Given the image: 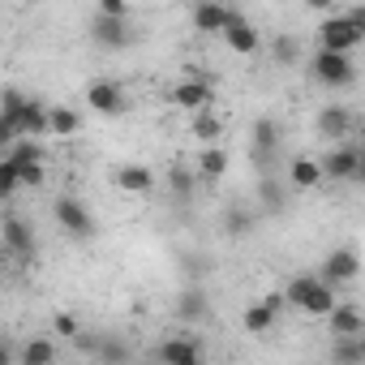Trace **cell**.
<instances>
[{"mask_svg":"<svg viewBox=\"0 0 365 365\" xmlns=\"http://www.w3.org/2000/svg\"><path fill=\"white\" fill-rule=\"evenodd\" d=\"M284 292H288L292 309H305V314H318V318H327L339 305L335 301V284H327L322 275H292Z\"/></svg>","mask_w":365,"mask_h":365,"instance_id":"1","label":"cell"},{"mask_svg":"<svg viewBox=\"0 0 365 365\" xmlns=\"http://www.w3.org/2000/svg\"><path fill=\"white\" fill-rule=\"evenodd\" d=\"M309 73H314V82H322V86H352V82H356L352 56H348V52H335V48H322V43L309 52Z\"/></svg>","mask_w":365,"mask_h":365,"instance_id":"2","label":"cell"},{"mask_svg":"<svg viewBox=\"0 0 365 365\" xmlns=\"http://www.w3.org/2000/svg\"><path fill=\"white\" fill-rule=\"evenodd\" d=\"M52 215H56V224H61L73 241H91V237H95V215H91L73 194H61V198L52 202Z\"/></svg>","mask_w":365,"mask_h":365,"instance_id":"3","label":"cell"},{"mask_svg":"<svg viewBox=\"0 0 365 365\" xmlns=\"http://www.w3.org/2000/svg\"><path fill=\"white\" fill-rule=\"evenodd\" d=\"M318 43H322V48H335V52H352V48L365 43V35H361V26H356L348 14H339V18L318 22Z\"/></svg>","mask_w":365,"mask_h":365,"instance_id":"4","label":"cell"},{"mask_svg":"<svg viewBox=\"0 0 365 365\" xmlns=\"http://www.w3.org/2000/svg\"><path fill=\"white\" fill-rule=\"evenodd\" d=\"M361 155H365V146H361V142L352 146V142L344 138L331 155H322V168H327L331 180H361Z\"/></svg>","mask_w":365,"mask_h":365,"instance_id":"5","label":"cell"},{"mask_svg":"<svg viewBox=\"0 0 365 365\" xmlns=\"http://www.w3.org/2000/svg\"><path fill=\"white\" fill-rule=\"evenodd\" d=\"M168 99H172L176 108H185V112H202V108L215 103V86H211L207 78H190V82H176V86L168 91Z\"/></svg>","mask_w":365,"mask_h":365,"instance_id":"6","label":"cell"},{"mask_svg":"<svg viewBox=\"0 0 365 365\" xmlns=\"http://www.w3.org/2000/svg\"><path fill=\"white\" fill-rule=\"evenodd\" d=\"M91 39H95L99 48H129L138 35H133L129 18H112V14H99V18L91 22Z\"/></svg>","mask_w":365,"mask_h":365,"instance_id":"7","label":"cell"},{"mask_svg":"<svg viewBox=\"0 0 365 365\" xmlns=\"http://www.w3.org/2000/svg\"><path fill=\"white\" fill-rule=\"evenodd\" d=\"M86 103H91L99 116H120V112L129 108V99H125V91H120V82H112V78L91 82V86H86Z\"/></svg>","mask_w":365,"mask_h":365,"instance_id":"8","label":"cell"},{"mask_svg":"<svg viewBox=\"0 0 365 365\" xmlns=\"http://www.w3.org/2000/svg\"><path fill=\"white\" fill-rule=\"evenodd\" d=\"M327 284H348V279H356L361 275V254L356 250H348V245H335L327 258H322V271H318Z\"/></svg>","mask_w":365,"mask_h":365,"instance_id":"9","label":"cell"},{"mask_svg":"<svg viewBox=\"0 0 365 365\" xmlns=\"http://www.w3.org/2000/svg\"><path fill=\"white\" fill-rule=\"evenodd\" d=\"M0 237H5V250H9L14 258H22V262H31V258L39 254V245H35V232H31V228H26L18 215H9V220H5Z\"/></svg>","mask_w":365,"mask_h":365,"instance_id":"10","label":"cell"},{"mask_svg":"<svg viewBox=\"0 0 365 365\" xmlns=\"http://www.w3.org/2000/svg\"><path fill=\"white\" fill-rule=\"evenodd\" d=\"M352 125H356V116H352V108H344V103H327V108L318 112V133L331 138V142H344V138L352 133Z\"/></svg>","mask_w":365,"mask_h":365,"instance_id":"11","label":"cell"},{"mask_svg":"<svg viewBox=\"0 0 365 365\" xmlns=\"http://www.w3.org/2000/svg\"><path fill=\"white\" fill-rule=\"evenodd\" d=\"M112 180H116V190H120V194H133V198L155 194V176H150V168H142V163H120Z\"/></svg>","mask_w":365,"mask_h":365,"instance_id":"12","label":"cell"},{"mask_svg":"<svg viewBox=\"0 0 365 365\" xmlns=\"http://www.w3.org/2000/svg\"><path fill=\"white\" fill-rule=\"evenodd\" d=\"M224 43H228L237 56H254V52L262 48V39H258L254 22H245L241 14H232V22H228V31H224Z\"/></svg>","mask_w":365,"mask_h":365,"instance_id":"13","label":"cell"},{"mask_svg":"<svg viewBox=\"0 0 365 365\" xmlns=\"http://www.w3.org/2000/svg\"><path fill=\"white\" fill-rule=\"evenodd\" d=\"M228 22H232V9L220 5V0H202V5L194 9V26H198L202 35H224Z\"/></svg>","mask_w":365,"mask_h":365,"instance_id":"14","label":"cell"},{"mask_svg":"<svg viewBox=\"0 0 365 365\" xmlns=\"http://www.w3.org/2000/svg\"><path fill=\"white\" fill-rule=\"evenodd\" d=\"M52 133V108H43L39 99H31L18 116V138H43Z\"/></svg>","mask_w":365,"mask_h":365,"instance_id":"15","label":"cell"},{"mask_svg":"<svg viewBox=\"0 0 365 365\" xmlns=\"http://www.w3.org/2000/svg\"><path fill=\"white\" fill-rule=\"evenodd\" d=\"M155 356H159V361H172V365H198V361H202V348H198L194 339L172 335V339H163V344L155 348Z\"/></svg>","mask_w":365,"mask_h":365,"instance_id":"16","label":"cell"},{"mask_svg":"<svg viewBox=\"0 0 365 365\" xmlns=\"http://www.w3.org/2000/svg\"><path fill=\"white\" fill-rule=\"evenodd\" d=\"M327 176V168H322V159H309V155H301V159H292V168H288V180L297 190H314L318 180Z\"/></svg>","mask_w":365,"mask_h":365,"instance_id":"17","label":"cell"},{"mask_svg":"<svg viewBox=\"0 0 365 365\" xmlns=\"http://www.w3.org/2000/svg\"><path fill=\"white\" fill-rule=\"evenodd\" d=\"M176 314L185 318V322H202V318H211V301H207V292L185 288V292L176 297Z\"/></svg>","mask_w":365,"mask_h":365,"instance_id":"18","label":"cell"},{"mask_svg":"<svg viewBox=\"0 0 365 365\" xmlns=\"http://www.w3.org/2000/svg\"><path fill=\"white\" fill-rule=\"evenodd\" d=\"M327 322H331V335H361L365 331V314L352 309V305H335L327 314Z\"/></svg>","mask_w":365,"mask_h":365,"instance_id":"19","label":"cell"},{"mask_svg":"<svg viewBox=\"0 0 365 365\" xmlns=\"http://www.w3.org/2000/svg\"><path fill=\"white\" fill-rule=\"evenodd\" d=\"M275 322H279V314H275L271 305H262V301H254V305L241 314V327H245L250 335H267V331H275Z\"/></svg>","mask_w":365,"mask_h":365,"instance_id":"20","label":"cell"},{"mask_svg":"<svg viewBox=\"0 0 365 365\" xmlns=\"http://www.w3.org/2000/svg\"><path fill=\"white\" fill-rule=\"evenodd\" d=\"M275 150H279V129H275V120H271V116L254 120V155H258V159H271Z\"/></svg>","mask_w":365,"mask_h":365,"instance_id":"21","label":"cell"},{"mask_svg":"<svg viewBox=\"0 0 365 365\" xmlns=\"http://www.w3.org/2000/svg\"><path fill=\"white\" fill-rule=\"evenodd\" d=\"M224 172H228V150L215 146V142L202 146V155H198V176H202V180H220Z\"/></svg>","mask_w":365,"mask_h":365,"instance_id":"22","label":"cell"},{"mask_svg":"<svg viewBox=\"0 0 365 365\" xmlns=\"http://www.w3.org/2000/svg\"><path fill=\"white\" fill-rule=\"evenodd\" d=\"M190 133H194L202 146H211V142H220V133H224V120H220L211 108H202V112H194V125H190Z\"/></svg>","mask_w":365,"mask_h":365,"instance_id":"23","label":"cell"},{"mask_svg":"<svg viewBox=\"0 0 365 365\" xmlns=\"http://www.w3.org/2000/svg\"><path fill=\"white\" fill-rule=\"evenodd\" d=\"M22 185H26V180H22V168L5 155V159H0V198H14Z\"/></svg>","mask_w":365,"mask_h":365,"instance_id":"24","label":"cell"},{"mask_svg":"<svg viewBox=\"0 0 365 365\" xmlns=\"http://www.w3.org/2000/svg\"><path fill=\"white\" fill-rule=\"evenodd\" d=\"M168 190L185 202V198H194V172L185 168V163H172V172H168Z\"/></svg>","mask_w":365,"mask_h":365,"instance_id":"25","label":"cell"},{"mask_svg":"<svg viewBox=\"0 0 365 365\" xmlns=\"http://www.w3.org/2000/svg\"><path fill=\"white\" fill-rule=\"evenodd\" d=\"M78 129H82V112H73V108H52V133L73 138Z\"/></svg>","mask_w":365,"mask_h":365,"instance_id":"26","label":"cell"},{"mask_svg":"<svg viewBox=\"0 0 365 365\" xmlns=\"http://www.w3.org/2000/svg\"><path fill=\"white\" fill-rule=\"evenodd\" d=\"M52 361H56V348L48 339H31L22 348V365H52Z\"/></svg>","mask_w":365,"mask_h":365,"instance_id":"27","label":"cell"},{"mask_svg":"<svg viewBox=\"0 0 365 365\" xmlns=\"http://www.w3.org/2000/svg\"><path fill=\"white\" fill-rule=\"evenodd\" d=\"M271 56H275L279 65H297V61H301V43H297L292 35H275V43H271Z\"/></svg>","mask_w":365,"mask_h":365,"instance_id":"28","label":"cell"},{"mask_svg":"<svg viewBox=\"0 0 365 365\" xmlns=\"http://www.w3.org/2000/svg\"><path fill=\"white\" fill-rule=\"evenodd\" d=\"M331 356H335V361H365V352H361V335H335Z\"/></svg>","mask_w":365,"mask_h":365,"instance_id":"29","label":"cell"},{"mask_svg":"<svg viewBox=\"0 0 365 365\" xmlns=\"http://www.w3.org/2000/svg\"><path fill=\"white\" fill-rule=\"evenodd\" d=\"M52 331H56V335H65V339H73L82 327H78V318H73V314H56V318H52Z\"/></svg>","mask_w":365,"mask_h":365,"instance_id":"30","label":"cell"},{"mask_svg":"<svg viewBox=\"0 0 365 365\" xmlns=\"http://www.w3.org/2000/svg\"><path fill=\"white\" fill-rule=\"evenodd\" d=\"M22 180H26V190H39L43 185V163H26L22 168Z\"/></svg>","mask_w":365,"mask_h":365,"instance_id":"31","label":"cell"},{"mask_svg":"<svg viewBox=\"0 0 365 365\" xmlns=\"http://www.w3.org/2000/svg\"><path fill=\"white\" fill-rule=\"evenodd\" d=\"M99 14H112V18H129V0H99Z\"/></svg>","mask_w":365,"mask_h":365,"instance_id":"32","label":"cell"},{"mask_svg":"<svg viewBox=\"0 0 365 365\" xmlns=\"http://www.w3.org/2000/svg\"><path fill=\"white\" fill-rule=\"evenodd\" d=\"M95 352H99L103 361H129V348H120V344H99Z\"/></svg>","mask_w":365,"mask_h":365,"instance_id":"33","label":"cell"},{"mask_svg":"<svg viewBox=\"0 0 365 365\" xmlns=\"http://www.w3.org/2000/svg\"><path fill=\"white\" fill-rule=\"evenodd\" d=\"M305 9H314V14H331L335 9V0H301Z\"/></svg>","mask_w":365,"mask_h":365,"instance_id":"34","label":"cell"},{"mask_svg":"<svg viewBox=\"0 0 365 365\" xmlns=\"http://www.w3.org/2000/svg\"><path fill=\"white\" fill-rule=\"evenodd\" d=\"M262 194H267V207L279 211V202H284V198H279V185H262Z\"/></svg>","mask_w":365,"mask_h":365,"instance_id":"35","label":"cell"},{"mask_svg":"<svg viewBox=\"0 0 365 365\" xmlns=\"http://www.w3.org/2000/svg\"><path fill=\"white\" fill-rule=\"evenodd\" d=\"M348 18H352V22L361 26V35H365V5H352V9H348Z\"/></svg>","mask_w":365,"mask_h":365,"instance_id":"36","label":"cell"},{"mask_svg":"<svg viewBox=\"0 0 365 365\" xmlns=\"http://www.w3.org/2000/svg\"><path fill=\"white\" fill-rule=\"evenodd\" d=\"M356 142L365 146V120H356Z\"/></svg>","mask_w":365,"mask_h":365,"instance_id":"37","label":"cell"},{"mask_svg":"<svg viewBox=\"0 0 365 365\" xmlns=\"http://www.w3.org/2000/svg\"><path fill=\"white\" fill-rule=\"evenodd\" d=\"M361 180H365V155H361Z\"/></svg>","mask_w":365,"mask_h":365,"instance_id":"38","label":"cell"},{"mask_svg":"<svg viewBox=\"0 0 365 365\" xmlns=\"http://www.w3.org/2000/svg\"><path fill=\"white\" fill-rule=\"evenodd\" d=\"M361 352H365V331H361Z\"/></svg>","mask_w":365,"mask_h":365,"instance_id":"39","label":"cell"}]
</instances>
